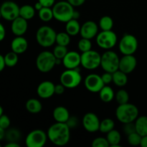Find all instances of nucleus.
<instances>
[{
    "instance_id": "1",
    "label": "nucleus",
    "mask_w": 147,
    "mask_h": 147,
    "mask_svg": "<svg viewBox=\"0 0 147 147\" xmlns=\"http://www.w3.org/2000/svg\"><path fill=\"white\" fill-rule=\"evenodd\" d=\"M49 140L57 146H65L70 141V129L66 123L56 122L47 130Z\"/></svg>"
},
{
    "instance_id": "2",
    "label": "nucleus",
    "mask_w": 147,
    "mask_h": 147,
    "mask_svg": "<svg viewBox=\"0 0 147 147\" xmlns=\"http://www.w3.org/2000/svg\"><path fill=\"white\" fill-rule=\"evenodd\" d=\"M116 116L122 123L134 122L139 117V109L131 103L119 105L116 111Z\"/></svg>"
},
{
    "instance_id": "3",
    "label": "nucleus",
    "mask_w": 147,
    "mask_h": 147,
    "mask_svg": "<svg viewBox=\"0 0 147 147\" xmlns=\"http://www.w3.org/2000/svg\"><path fill=\"white\" fill-rule=\"evenodd\" d=\"M67 1H58L53 7V11L54 18L60 22H67L73 19L74 9Z\"/></svg>"
},
{
    "instance_id": "4",
    "label": "nucleus",
    "mask_w": 147,
    "mask_h": 147,
    "mask_svg": "<svg viewBox=\"0 0 147 147\" xmlns=\"http://www.w3.org/2000/svg\"><path fill=\"white\" fill-rule=\"evenodd\" d=\"M57 33L49 26H42L36 33L37 43L43 47H50L56 42Z\"/></svg>"
},
{
    "instance_id": "5",
    "label": "nucleus",
    "mask_w": 147,
    "mask_h": 147,
    "mask_svg": "<svg viewBox=\"0 0 147 147\" xmlns=\"http://www.w3.org/2000/svg\"><path fill=\"white\" fill-rule=\"evenodd\" d=\"M57 58L53 53L43 51L40 53L36 59V66L42 73H48L54 68Z\"/></svg>"
},
{
    "instance_id": "6",
    "label": "nucleus",
    "mask_w": 147,
    "mask_h": 147,
    "mask_svg": "<svg viewBox=\"0 0 147 147\" xmlns=\"http://www.w3.org/2000/svg\"><path fill=\"white\" fill-rule=\"evenodd\" d=\"M120 58L115 52L108 50L101 55L100 66L105 72L114 73L119 70Z\"/></svg>"
},
{
    "instance_id": "7",
    "label": "nucleus",
    "mask_w": 147,
    "mask_h": 147,
    "mask_svg": "<svg viewBox=\"0 0 147 147\" xmlns=\"http://www.w3.org/2000/svg\"><path fill=\"white\" fill-rule=\"evenodd\" d=\"M60 83L67 88H74L79 86L82 80L80 71L76 69H67L63 72L60 78Z\"/></svg>"
},
{
    "instance_id": "8",
    "label": "nucleus",
    "mask_w": 147,
    "mask_h": 147,
    "mask_svg": "<svg viewBox=\"0 0 147 147\" xmlns=\"http://www.w3.org/2000/svg\"><path fill=\"white\" fill-rule=\"evenodd\" d=\"M101 55L98 52L90 50L82 53L81 65L87 70H94L100 66Z\"/></svg>"
},
{
    "instance_id": "9",
    "label": "nucleus",
    "mask_w": 147,
    "mask_h": 147,
    "mask_svg": "<svg viewBox=\"0 0 147 147\" xmlns=\"http://www.w3.org/2000/svg\"><path fill=\"white\" fill-rule=\"evenodd\" d=\"M47 134L41 129H35L28 134L25 139L27 147H42L47 142Z\"/></svg>"
},
{
    "instance_id": "10",
    "label": "nucleus",
    "mask_w": 147,
    "mask_h": 147,
    "mask_svg": "<svg viewBox=\"0 0 147 147\" xmlns=\"http://www.w3.org/2000/svg\"><path fill=\"white\" fill-rule=\"evenodd\" d=\"M96 42L101 48L110 50L116 45L117 42V36L112 30L103 31L98 33L96 36Z\"/></svg>"
},
{
    "instance_id": "11",
    "label": "nucleus",
    "mask_w": 147,
    "mask_h": 147,
    "mask_svg": "<svg viewBox=\"0 0 147 147\" xmlns=\"http://www.w3.org/2000/svg\"><path fill=\"white\" fill-rule=\"evenodd\" d=\"M138 40L132 34H126L119 42V48L123 55H134L138 48Z\"/></svg>"
},
{
    "instance_id": "12",
    "label": "nucleus",
    "mask_w": 147,
    "mask_h": 147,
    "mask_svg": "<svg viewBox=\"0 0 147 147\" xmlns=\"http://www.w3.org/2000/svg\"><path fill=\"white\" fill-rule=\"evenodd\" d=\"M20 7L15 2L11 1H4L1 6L0 14L4 20L11 21L20 17Z\"/></svg>"
},
{
    "instance_id": "13",
    "label": "nucleus",
    "mask_w": 147,
    "mask_h": 147,
    "mask_svg": "<svg viewBox=\"0 0 147 147\" xmlns=\"http://www.w3.org/2000/svg\"><path fill=\"white\" fill-rule=\"evenodd\" d=\"M85 86L91 93H99L105 86L101 76L97 74H90L85 79Z\"/></svg>"
},
{
    "instance_id": "14",
    "label": "nucleus",
    "mask_w": 147,
    "mask_h": 147,
    "mask_svg": "<svg viewBox=\"0 0 147 147\" xmlns=\"http://www.w3.org/2000/svg\"><path fill=\"white\" fill-rule=\"evenodd\" d=\"M83 126L84 129L90 133H95L99 131L100 121L97 115L94 113H87L83 118Z\"/></svg>"
},
{
    "instance_id": "15",
    "label": "nucleus",
    "mask_w": 147,
    "mask_h": 147,
    "mask_svg": "<svg viewBox=\"0 0 147 147\" xmlns=\"http://www.w3.org/2000/svg\"><path fill=\"white\" fill-rule=\"evenodd\" d=\"M137 65V60L133 55H123L120 59L119 63V70L126 74L132 73L136 68Z\"/></svg>"
},
{
    "instance_id": "16",
    "label": "nucleus",
    "mask_w": 147,
    "mask_h": 147,
    "mask_svg": "<svg viewBox=\"0 0 147 147\" xmlns=\"http://www.w3.org/2000/svg\"><path fill=\"white\" fill-rule=\"evenodd\" d=\"M63 64L66 69H76L81 65V55L76 51L67 53L63 59Z\"/></svg>"
},
{
    "instance_id": "17",
    "label": "nucleus",
    "mask_w": 147,
    "mask_h": 147,
    "mask_svg": "<svg viewBox=\"0 0 147 147\" xmlns=\"http://www.w3.org/2000/svg\"><path fill=\"white\" fill-rule=\"evenodd\" d=\"M55 85H54L53 82L48 81V80L43 81L40 83L37 87V93L39 97L41 98H50L55 93Z\"/></svg>"
},
{
    "instance_id": "18",
    "label": "nucleus",
    "mask_w": 147,
    "mask_h": 147,
    "mask_svg": "<svg viewBox=\"0 0 147 147\" xmlns=\"http://www.w3.org/2000/svg\"><path fill=\"white\" fill-rule=\"evenodd\" d=\"M98 31L97 24L93 21H87L81 26L80 28V35L82 37L91 40L96 37Z\"/></svg>"
},
{
    "instance_id": "19",
    "label": "nucleus",
    "mask_w": 147,
    "mask_h": 147,
    "mask_svg": "<svg viewBox=\"0 0 147 147\" xmlns=\"http://www.w3.org/2000/svg\"><path fill=\"white\" fill-rule=\"evenodd\" d=\"M27 28H28L27 20L20 16L17 17L11 22V32L16 36H22L23 34H25Z\"/></svg>"
},
{
    "instance_id": "20",
    "label": "nucleus",
    "mask_w": 147,
    "mask_h": 147,
    "mask_svg": "<svg viewBox=\"0 0 147 147\" xmlns=\"http://www.w3.org/2000/svg\"><path fill=\"white\" fill-rule=\"evenodd\" d=\"M11 50L17 54L24 53L28 48V42L22 36H17L11 43Z\"/></svg>"
},
{
    "instance_id": "21",
    "label": "nucleus",
    "mask_w": 147,
    "mask_h": 147,
    "mask_svg": "<svg viewBox=\"0 0 147 147\" xmlns=\"http://www.w3.org/2000/svg\"><path fill=\"white\" fill-rule=\"evenodd\" d=\"M53 116L55 121L60 123H66L70 116L68 110L64 106L56 107L53 111Z\"/></svg>"
},
{
    "instance_id": "22",
    "label": "nucleus",
    "mask_w": 147,
    "mask_h": 147,
    "mask_svg": "<svg viewBox=\"0 0 147 147\" xmlns=\"http://www.w3.org/2000/svg\"><path fill=\"white\" fill-rule=\"evenodd\" d=\"M26 109L28 112L32 114L39 113L42 109V105L41 102L35 98H30L26 102Z\"/></svg>"
},
{
    "instance_id": "23",
    "label": "nucleus",
    "mask_w": 147,
    "mask_h": 147,
    "mask_svg": "<svg viewBox=\"0 0 147 147\" xmlns=\"http://www.w3.org/2000/svg\"><path fill=\"white\" fill-rule=\"evenodd\" d=\"M99 96L100 100L104 103H110L114 98V91L111 87L105 85L103 88L99 92Z\"/></svg>"
},
{
    "instance_id": "24",
    "label": "nucleus",
    "mask_w": 147,
    "mask_h": 147,
    "mask_svg": "<svg viewBox=\"0 0 147 147\" xmlns=\"http://www.w3.org/2000/svg\"><path fill=\"white\" fill-rule=\"evenodd\" d=\"M136 130L138 134L142 136L147 135V116H139L135 121Z\"/></svg>"
},
{
    "instance_id": "25",
    "label": "nucleus",
    "mask_w": 147,
    "mask_h": 147,
    "mask_svg": "<svg viewBox=\"0 0 147 147\" xmlns=\"http://www.w3.org/2000/svg\"><path fill=\"white\" fill-rule=\"evenodd\" d=\"M81 26L79 24L78 20L71 19L67 22H66L65 32L68 33L70 36H76L80 32Z\"/></svg>"
},
{
    "instance_id": "26",
    "label": "nucleus",
    "mask_w": 147,
    "mask_h": 147,
    "mask_svg": "<svg viewBox=\"0 0 147 147\" xmlns=\"http://www.w3.org/2000/svg\"><path fill=\"white\" fill-rule=\"evenodd\" d=\"M127 75L120 70H116L113 73V82L119 87L125 86L128 83Z\"/></svg>"
},
{
    "instance_id": "27",
    "label": "nucleus",
    "mask_w": 147,
    "mask_h": 147,
    "mask_svg": "<svg viewBox=\"0 0 147 147\" xmlns=\"http://www.w3.org/2000/svg\"><path fill=\"white\" fill-rule=\"evenodd\" d=\"M108 142H109L110 146L111 147H119L120 146V142L121 140V136L120 133L116 129H113L109 133H107L106 136Z\"/></svg>"
},
{
    "instance_id": "28",
    "label": "nucleus",
    "mask_w": 147,
    "mask_h": 147,
    "mask_svg": "<svg viewBox=\"0 0 147 147\" xmlns=\"http://www.w3.org/2000/svg\"><path fill=\"white\" fill-rule=\"evenodd\" d=\"M34 9H35L34 7L28 5V4L22 6L20 9V16L27 20H31L35 15Z\"/></svg>"
},
{
    "instance_id": "29",
    "label": "nucleus",
    "mask_w": 147,
    "mask_h": 147,
    "mask_svg": "<svg viewBox=\"0 0 147 147\" xmlns=\"http://www.w3.org/2000/svg\"><path fill=\"white\" fill-rule=\"evenodd\" d=\"M38 15L40 20L45 22H50L52 19L54 18L53 8L51 9V7H42L40 11H38Z\"/></svg>"
},
{
    "instance_id": "30",
    "label": "nucleus",
    "mask_w": 147,
    "mask_h": 147,
    "mask_svg": "<svg viewBox=\"0 0 147 147\" xmlns=\"http://www.w3.org/2000/svg\"><path fill=\"white\" fill-rule=\"evenodd\" d=\"M20 138H21V133L18 129L12 128L6 131L5 139L8 142H17L20 141Z\"/></svg>"
},
{
    "instance_id": "31",
    "label": "nucleus",
    "mask_w": 147,
    "mask_h": 147,
    "mask_svg": "<svg viewBox=\"0 0 147 147\" xmlns=\"http://www.w3.org/2000/svg\"><path fill=\"white\" fill-rule=\"evenodd\" d=\"M114 126L115 123L113 121V120H112L111 119L107 118V119H103L102 121H100L99 131L100 132H102V133L107 134L111 130L114 129Z\"/></svg>"
},
{
    "instance_id": "32",
    "label": "nucleus",
    "mask_w": 147,
    "mask_h": 147,
    "mask_svg": "<svg viewBox=\"0 0 147 147\" xmlns=\"http://www.w3.org/2000/svg\"><path fill=\"white\" fill-rule=\"evenodd\" d=\"M113 26V21L109 16H103L99 21V27L103 31L111 30Z\"/></svg>"
},
{
    "instance_id": "33",
    "label": "nucleus",
    "mask_w": 147,
    "mask_h": 147,
    "mask_svg": "<svg viewBox=\"0 0 147 147\" xmlns=\"http://www.w3.org/2000/svg\"><path fill=\"white\" fill-rule=\"evenodd\" d=\"M4 59H5L6 65L7 67H12L18 63V54L13 51L9 52L4 55Z\"/></svg>"
},
{
    "instance_id": "34",
    "label": "nucleus",
    "mask_w": 147,
    "mask_h": 147,
    "mask_svg": "<svg viewBox=\"0 0 147 147\" xmlns=\"http://www.w3.org/2000/svg\"><path fill=\"white\" fill-rule=\"evenodd\" d=\"M70 42V35L67 32H61L57 34L56 37V43L57 45L67 47Z\"/></svg>"
},
{
    "instance_id": "35",
    "label": "nucleus",
    "mask_w": 147,
    "mask_h": 147,
    "mask_svg": "<svg viewBox=\"0 0 147 147\" xmlns=\"http://www.w3.org/2000/svg\"><path fill=\"white\" fill-rule=\"evenodd\" d=\"M116 100L119 105L129 103V93L125 90H119L116 94Z\"/></svg>"
},
{
    "instance_id": "36",
    "label": "nucleus",
    "mask_w": 147,
    "mask_h": 147,
    "mask_svg": "<svg viewBox=\"0 0 147 147\" xmlns=\"http://www.w3.org/2000/svg\"><path fill=\"white\" fill-rule=\"evenodd\" d=\"M78 47L79 50L81 51L82 53L89 51L92 48V44L90 40L82 37V39H80L79 40L78 43Z\"/></svg>"
},
{
    "instance_id": "37",
    "label": "nucleus",
    "mask_w": 147,
    "mask_h": 147,
    "mask_svg": "<svg viewBox=\"0 0 147 147\" xmlns=\"http://www.w3.org/2000/svg\"><path fill=\"white\" fill-rule=\"evenodd\" d=\"M53 53V54H54V55L55 56L56 58L63 60L68 52H67V49L66 46L57 45L54 48Z\"/></svg>"
},
{
    "instance_id": "38",
    "label": "nucleus",
    "mask_w": 147,
    "mask_h": 147,
    "mask_svg": "<svg viewBox=\"0 0 147 147\" xmlns=\"http://www.w3.org/2000/svg\"><path fill=\"white\" fill-rule=\"evenodd\" d=\"M142 139V136L139 134H138L137 132H134V133L127 136L128 142L131 146H139V145H140Z\"/></svg>"
},
{
    "instance_id": "39",
    "label": "nucleus",
    "mask_w": 147,
    "mask_h": 147,
    "mask_svg": "<svg viewBox=\"0 0 147 147\" xmlns=\"http://www.w3.org/2000/svg\"><path fill=\"white\" fill-rule=\"evenodd\" d=\"M110 146L106 138L98 137L92 142L93 147H108Z\"/></svg>"
},
{
    "instance_id": "40",
    "label": "nucleus",
    "mask_w": 147,
    "mask_h": 147,
    "mask_svg": "<svg viewBox=\"0 0 147 147\" xmlns=\"http://www.w3.org/2000/svg\"><path fill=\"white\" fill-rule=\"evenodd\" d=\"M123 130L125 134H126L127 136H129V134H131L134 133V132H136L135 123H134V122H130V123H124L123 127Z\"/></svg>"
},
{
    "instance_id": "41",
    "label": "nucleus",
    "mask_w": 147,
    "mask_h": 147,
    "mask_svg": "<svg viewBox=\"0 0 147 147\" xmlns=\"http://www.w3.org/2000/svg\"><path fill=\"white\" fill-rule=\"evenodd\" d=\"M10 119L7 115H1L0 116V128L6 129L7 130L10 126Z\"/></svg>"
},
{
    "instance_id": "42",
    "label": "nucleus",
    "mask_w": 147,
    "mask_h": 147,
    "mask_svg": "<svg viewBox=\"0 0 147 147\" xmlns=\"http://www.w3.org/2000/svg\"><path fill=\"white\" fill-rule=\"evenodd\" d=\"M66 123L70 127V129H73V128L77 127L78 125V119L76 116H70Z\"/></svg>"
},
{
    "instance_id": "43",
    "label": "nucleus",
    "mask_w": 147,
    "mask_h": 147,
    "mask_svg": "<svg viewBox=\"0 0 147 147\" xmlns=\"http://www.w3.org/2000/svg\"><path fill=\"white\" fill-rule=\"evenodd\" d=\"M101 78L105 85L109 84L110 83L113 82V73H111L106 72V73L102 75Z\"/></svg>"
},
{
    "instance_id": "44",
    "label": "nucleus",
    "mask_w": 147,
    "mask_h": 147,
    "mask_svg": "<svg viewBox=\"0 0 147 147\" xmlns=\"http://www.w3.org/2000/svg\"><path fill=\"white\" fill-rule=\"evenodd\" d=\"M65 89V87L62 83H60V84H58V85H56L55 88V94L62 95L63 93H64Z\"/></svg>"
},
{
    "instance_id": "45",
    "label": "nucleus",
    "mask_w": 147,
    "mask_h": 147,
    "mask_svg": "<svg viewBox=\"0 0 147 147\" xmlns=\"http://www.w3.org/2000/svg\"><path fill=\"white\" fill-rule=\"evenodd\" d=\"M38 1L42 4L43 7H52L54 6L55 0H38Z\"/></svg>"
},
{
    "instance_id": "46",
    "label": "nucleus",
    "mask_w": 147,
    "mask_h": 147,
    "mask_svg": "<svg viewBox=\"0 0 147 147\" xmlns=\"http://www.w3.org/2000/svg\"><path fill=\"white\" fill-rule=\"evenodd\" d=\"M67 1L73 7H80L84 4L86 0H67Z\"/></svg>"
},
{
    "instance_id": "47",
    "label": "nucleus",
    "mask_w": 147,
    "mask_h": 147,
    "mask_svg": "<svg viewBox=\"0 0 147 147\" xmlns=\"http://www.w3.org/2000/svg\"><path fill=\"white\" fill-rule=\"evenodd\" d=\"M6 36V30L2 24H0V40L2 41Z\"/></svg>"
},
{
    "instance_id": "48",
    "label": "nucleus",
    "mask_w": 147,
    "mask_h": 147,
    "mask_svg": "<svg viewBox=\"0 0 147 147\" xmlns=\"http://www.w3.org/2000/svg\"><path fill=\"white\" fill-rule=\"evenodd\" d=\"M6 66H7V65H6L4 56L1 55H0V71H3V70L5 68Z\"/></svg>"
},
{
    "instance_id": "49",
    "label": "nucleus",
    "mask_w": 147,
    "mask_h": 147,
    "mask_svg": "<svg viewBox=\"0 0 147 147\" xmlns=\"http://www.w3.org/2000/svg\"><path fill=\"white\" fill-rule=\"evenodd\" d=\"M4 147H20V145L17 142H8Z\"/></svg>"
},
{
    "instance_id": "50",
    "label": "nucleus",
    "mask_w": 147,
    "mask_h": 147,
    "mask_svg": "<svg viewBox=\"0 0 147 147\" xmlns=\"http://www.w3.org/2000/svg\"><path fill=\"white\" fill-rule=\"evenodd\" d=\"M140 146L142 147H147V135L146 136H142Z\"/></svg>"
},
{
    "instance_id": "51",
    "label": "nucleus",
    "mask_w": 147,
    "mask_h": 147,
    "mask_svg": "<svg viewBox=\"0 0 147 147\" xmlns=\"http://www.w3.org/2000/svg\"><path fill=\"white\" fill-rule=\"evenodd\" d=\"M6 136V129L0 128V140L2 141L3 139H5Z\"/></svg>"
},
{
    "instance_id": "52",
    "label": "nucleus",
    "mask_w": 147,
    "mask_h": 147,
    "mask_svg": "<svg viewBox=\"0 0 147 147\" xmlns=\"http://www.w3.org/2000/svg\"><path fill=\"white\" fill-rule=\"evenodd\" d=\"M42 7H43L42 4L40 1H37V2L35 4V5H34V8H35V9L37 10V11H40Z\"/></svg>"
},
{
    "instance_id": "53",
    "label": "nucleus",
    "mask_w": 147,
    "mask_h": 147,
    "mask_svg": "<svg viewBox=\"0 0 147 147\" xmlns=\"http://www.w3.org/2000/svg\"><path fill=\"white\" fill-rule=\"evenodd\" d=\"M80 13H79V11H76L75 10L74 11V13H73V19H75V20H78L79 17H80Z\"/></svg>"
},
{
    "instance_id": "54",
    "label": "nucleus",
    "mask_w": 147,
    "mask_h": 147,
    "mask_svg": "<svg viewBox=\"0 0 147 147\" xmlns=\"http://www.w3.org/2000/svg\"><path fill=\"white\" fill-rule=\"evenodd\" d=\"M3 114H4V113H3V108L2 106H0V116Z\"/></svg>"
}]
</instances>
